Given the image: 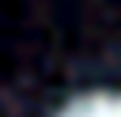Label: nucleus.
I'll use <instances>...</instances> for the list:
<instances>
[{
	"instance_id": "obj_1",
	"label": "nucleus",
	"mask_w": 121,
	"mask_h": 117,
	"mask_svg": "<svg viewBox=\"0 0 121 117\" xmlns=\"http://www.w3.org/2000/svg\"><path fill=\"white\" fill-rule=\"evenodd\" d=\"M57 117H121V94H87L68 102Z\"/></svg>"
}]
</instances>
